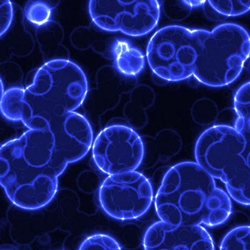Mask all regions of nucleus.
<instances>
[{
  "label": "nucleus",
  "mask_w": 250,
  "mask_h": 250,
  "mask_svg": "<svg viewBox=\"0 0 250 250\" xmlns=\"http://www.w3.org/2000/svg\"><path fill=\"white\" fill-rule=\"evenodd\" d=\"M237 119L234 127L250 132V82L239 88L234 97Z\"/></svg>",
  "instance_id": "nucleus-13"
},
{
  "label": "nucleus",
  "mask_w": 250,
  "mask_h": 250,
  "mask_svg": "<svg viewBox=\"0 0 250 250\" xmlns=\"http://www.w3.org/2000/svg\"><path fill=\"white\" fill-rule=\"evenodd\" d=\"M204 11H205V15L208 18L212 20H219V18L222 17L220 14L217 13L214 9L208 4V1H207L205 3V5L203 6ZM223 17V16H222Z\"/></svg>",
  "instance_id": "nucleus-21"
},
{
  "label": "nucleus",
  "mask_w": 250,
  "mask_h": 250,
  "mask_svg": "<svg viewBox=\"0 0 250 250\" xmlns=\"http://www.w3.org/2000/svg\"><path fill=\"white\" fill-rule=\"evenodd\" d=\"M206 1H202V0L201 1H192V0H189V1H185V2L193 9L194 7H203Z\"/></svg>",
  "instance_id": "nucleus-22"
},
{
  "label": "nucleus",
  "mask_w": 250,
  "mask_h": 250,
  "mask_svg": "<svg viewBox=\"0 0 250 250\" xmlns=\"http://www.w3.org/2000/svg\"><path fill=\"white\" fill-rule=\"evenodd\" d=\"M0 15H1V36L10 28L13 18V7L12 2L7 0L0 1Z\"/></svg>",
  "instance_id": "nucleus-20"
},
{
  "label": "nucleus",
  "mask_w": 250,
  "mask_h": 250,
  "mask_svg": "<svg viewBox=\"0 0 250 250\" xmlns=\"http://www.w3.org/2000/svg\"><path fill=\"white\" fill-rule=\"evenodd\" d=\"M218 109L217 104L209 98L197 100L191 108L193 120L200 125H212L217 119Z\"/></svg>",
  "instance_id": "nucleus-14"
},
{
  "label": "nucleus",
  "mask_w": 250,
  "mask_h": 250,
  "mask_svg": "<svg viewBox=\"0 0 250 250\" xmlns=\"http://www.w3.org/2000/svg\"><path fill=\"white\" fill-rule=\"evenodd\" d=\"M154 207L162 222L176 226L214 228L225 223L232 212L228 193L194 162L177 164L166 172Z\"/></svg>",
  "instance_id": "nucleus-2"
},
{
  "label": "nucleus",
  "mask_w": 250,
  "mask_h": 250,
  "mask_svg": "<svg viewBox=\"0 0 250 250\" xmlns=\"http://www.w3.org/2000/svg\"><path fill=\"white\" fill-rule=\"evenodd\" d=\"M220 250H250V226H240L224 237Z\"/></svg>",
  "instance_id": "nucleus-16"
},
{
  "label": "nucleus",
  "mask_w": 250,
  "mask_h": 250,
  "mask_svg": "<svg viewBox=\"0 0 250 250\" xmlns=\"http://www.w3.org/2000/svg\"><path fill=\"white\" fill-rule=\"evenodd\" d=\"M250 58L248 31L234 23H224L205 40L193 76L204 85L225 87L240 77Z\"/></svg>",
  "instance_id": "nucleus-5"
},
{
  "label": "nucleus",
  "mask_w": 250,
  "mask_h": 250,
  "mask_svg": "<svg viewBox=\"0 0 250 250\" xmlns=\"http://www.w3.org/2000/svg\"><path fill=\"white\" fill-rule=\"evenodd\" d=\"M247 140L234 126L214 125L199 137L194 156L214 179L225 183L229 197L250 206V167L245 157Z\"/></svg>",
  "instance_id": "nucleus-4"
},
{
  "label": "nucleus",
  "mask_w": 250,
  "mask_h": 250,
  "mask_svg": "<svg viewBox=\"0 0 250 250\" xmlns=\"http://www.w3.org/2000/svg\"><path fill=\"white\" fill-rule=\"evenodd\" d=\"M87 77L75 63L66 60L47 62L39 68L33 83L20 89L17 120L24 123L40 114L62 117L75 112L85 100Z\"/></svg>",
  "instance_id": "nucleus-3"
},
{
  "label": "nucleus",
  "mask_w": 250,
  "mask_h": 250,
  "mask_svg": "<svg viewBox=\"0 0 250 250\" xmlns=\"http://www.w3.org/2000/svg\"><path fill=\"white\" fill-rule=\"evenodd\" d=\"M208 4L222 16L237 17L250 10V1H208Z\"/></svg>",
  "instance_id": "nucleus-17"
},
{
  "label": "nucleus",
  "mask_w": 250,
  "mask_h": 250,
  "mask_svg": "<svg viewBox=\"0 0 250 250\" xmlns=\"http://www.w3.org/2000/svg\"><path fill=\"white\" fill-rule=\"evenodd\" d=\"M160 3L156 0H92L89 1V13L94 24L103 30L141 37L157 27Z\"/></svg>",
  "instance_id": "nucleus-7"
},
{
  "label": "nucleus",
  "mask_w": 250,
  "mask_h": 250,
  "mask_svg": "<svg viewBox=\"0 0 250 250\" xmlns=\"http://www.w3.org/2000/svg\"><path fill=\"white\" fill-rule=\"evenodd\" d=\"M145 250H215L212 236L199 225L176 226L160 221L143 237Z\"/></svg>",
  "instance_id": "nucleus-10"
},
{
  "label": "nucleus",
  "mask_w": 250,
  "mask_h": 250,
  "mask_svg": "<svg viewBox=\"0 0 250 250\" xmlns=\"http://www.w3.org/2000/svg\"><path fill=\"white\" fill-rule=\"evenodd\" d=\"M89 121L77 112L62 117L42 114L34 116L24 123L29 129H47L52 132L57 149L62 154L75 149L89 126Z\"/></svg>",
  "instance_id": "nucleus-11"
},
{
  "label": "nucleus",
  "mask_w": 250,
  "mask_h": 250,
  "mask_svg": "<svg viewBox=\"0 0 250 250\" xmlns=\"http://www.w3.org/2000/svg\"><path fill=\"white\" fill-rule=\"evenodd\" d=\"M1 97L3 96V95H4V90H3V84H2V81H1Z\"/></svg>",
  "instance_id": "nucleus-23"
},
{
  "label": "nucleus",
  "mask_w": 250,
  "mask_h": 250,
  "mask_svg": "<svg viewBox=\"0 0 250 250\" xmlns=\"http://www.w3.org/2000/svg\"><path fill=\"white\" fill-rule=\"evenodd\" d=\"M53 9L47 1H28L24 7V15L29 22L40 27L50 21Z\"/></svg>",
  "instance_id": "nucleus-15"
},
{
  "label": "nucleus",
  "mask_w": 250,
  "mask_h": 250,
  "mask_svg": "<svg viewBox=\"0 0 250 250\" xmlns=\"http://www.w3.org/2000/svg\"><path fill=\"white\" fill-rule=\"evenodd\" d=\"M92 158L99 169L108 175L134 172L143 163V139L132 128L111 125L102 130L92 145Z\"/></svg>",
  "instance_id": "nucleus-9"
},
{
  "label": "nucleus",
  "mask_w": 250,
  "mask_h": 250,
  "mask_svg": "<svg viewBox=\"0 0 250 250\" xmlns=\"http://www.w3.org/2000/svg\"><path fill=\"white\" fill-rule=\"evenodd\" d=\"M98 197L102 209L109 217L132 220L149 210L153 202V189L144 174L134 171L106 177Z\"/></svg>",
  "instance_id": "nucleus-8"
},
{
  "label": "nucleus",
  "mask_w": 250,
  "mask_h": 250,
  "mask_svg": "<svg viewBox=\"0 0 250 250\" xmlns=\"http://www.w3.org/2000/svg\"><path fill=\"white\" fill-rule=\"evenodd\" d=\"M111 51L116 70L123 76L136 77L144 69V54L126 40H116Z\"/></svg>",
  "instance_id": "nucleus-12"
},
{
  "label": "nucleus",
  "mask_w": 250,
  "mask_h": 250,
  "mask_svg": "<svg viewBox=\"0 0 250 250\" xmlns=\"http://www.w3.org/2000/svg\"><path fill=\"white\" fill-rule=\"evenodd\" d=\"M78 250H122L119 242L106 234L89 236L80 245Z\"/></svg>",
  "instance_id": "nucleus-18"
},
{
  "label": "nucleus",
  "mask_w": 250,
  "mask_h": 250,
  "mask_svg": "<svg viewBox=\"0 0 250 250\" xmlns=\"http://www.w3.org/2000/svg\"><path fill=\"white\" fill-rule=\"evenodd\" d=\"M69 164L47 129H29L1 146L0 184L10 201L25 210L49 205Z\"/></svg>",
  "instance_id": "nucleus-1"
},
{
  "label": "nucleus",
  "mask_w": 250,
  "mask_h": 250,
  "mask_svg": "<svg viewBox=\"0 0 250 250\" xmlns=\"http://www.w3.org/2000/svg\"><path fill=\"white\" fill-rule=\"evenodd\" d=\"M205 29L169 25L159 29L149 40L146 60L152 72L168 82H180L194 75L205 40Z\"/></svg>",
  "instance_id": "nucleus-6"
},
{
  "label": "nucleus",
  "mask_w": 250,
  "mask_h": 250,
  "mask_svg": "<svg viewBox=\"0 0 250 250\" xmlns=\"http://www.w3.org/2000/svg\"><path fill=\"white\" fill-rule=\"evenodd\" d=\"M163 10L165 15L173 21H183L186 19L192 12V8L189 7L185 1H165Z\"/></svg>",
  "instance_id": "nucleus-19"
},
{
  "label": "nucleus",
  "mask_w": 250,
  "mask_h": 250,
  "mask_svg": "<svg viewBox=\"0 0 250 250\" xmlns=\"http://www.w3.org/2000/svg\"></svg>",
  "instance_id": "nucleus-24"
}]
</instances>
